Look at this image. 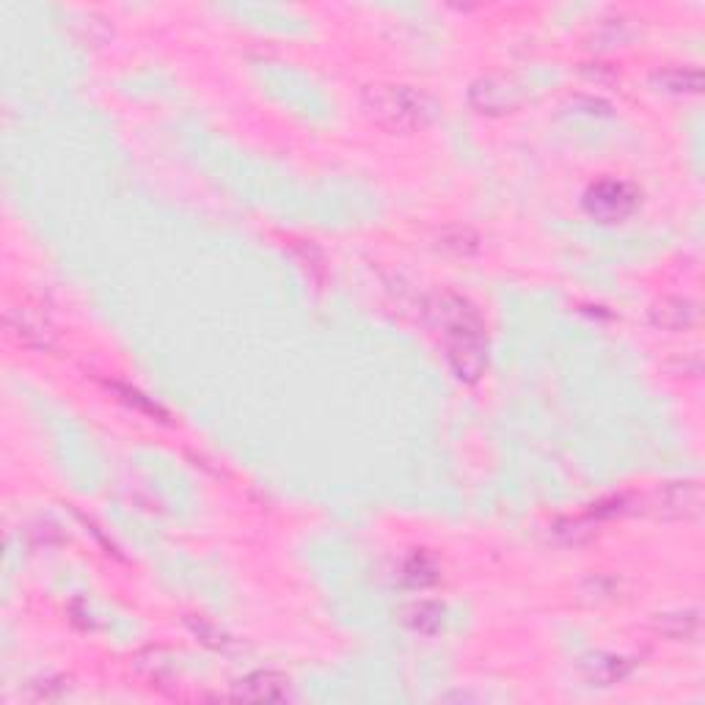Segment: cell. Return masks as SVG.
I'll use <instances>...</instances> for the list:
<instances>
[{
  "label": "cell",
  "instance_id": "cell-7",
  "mask_svg": "<svg viewBox=\"0 0 705 705\" xmlns=\"http://www.w3.org/2000/svg\"><path fill=\"white\" fill-rule=\"evenodd\" d=\"M235 697L240 700H284L287 678L279 672H254V675L235 683Z\"/></svg>",
  "mask_w": 705,
  "mask_h": 705
},
{
  "label": "cell",
  "instance_id": "cell-3",
  "mask_svg": "<svg viewBox=\"0 0 705 705\" xmlns=\"http://www.w3.org/2000/svg\"><path fill=\"white\" fill-rule=\"evenodd\" d=\"M637 191L620 180H604L590 188L587 193V210L604 221H620L637 207Z\"/></svg>",
  "mask_w": 705,
  "mask_h": 705
},
{
  "label": "cell",
  "instance_id": "cell-1",
  "mask_svg": "<svg viewBox=\"0 0 705 705\" xmlns=\"http://www.w3.org/2000/svg\"><path fill=\"white\" fill-rule=\"evenodd\" d=\"M427 312L433 317V323L444 331L447 359L455 375L466 383L480 381L485 364H488V353H485V336H482L485 325H482L477 309L469 301H463L460 295L444 292L430 301Z\"/></svg>",
  "mask_w": 705,
  "mask_h": 705
},
{
  "label": "cell",
  "instance_id": "cell-5",
  "mask_svg": "<svg viewBox=\"0 0 705 705\" xmlns=\"http://www.w3.org/2000/svg\"><path fill=\"white\" fill-rule=\"evenodd\" d=\"M650 320L664 328V331H686L700 320V309L697 303L689 298H678V295H667L661 301L653 303L650 309Z\"/></svg>",
  "mask_w": 705,
  "mask_h": 705
},
{
  "label": "cell",
  "instance_id": "cell-9",
  "mask_svg": "<svg viewBox=\"0 0 705 705\" xmlns=\"http://www.w3.org/2000/svg\"><path fill=\"white\" fill-rule=\"evenodd\" d=\"M656 631L670 639L697 637V631H700V612H697V609H686V612L659 615V620H656Z\"/></svg>",
  "mask_w": 705,
  "mask_h": 705
},
{
  "label": "cell",
  "instance_id": "cell-11",
  "mask_svg": "<svg viewBox=\"0 0 705 705\" xmlns=\"http://www.w3.org/2000/svg\"><path fill=\"white\" fill-rule=\"evenodd\" d=\"M656 83L672 94H694L703 86V75L697 69H667L656 75Z\"/></svg>",
  "mask_w": 705,
  "mask_h": 705
},
{
  "label": "cell",
  "instance_id": "cell-14",
  "mask_svg": "<svg viewBox=\"0 0 705 705\" xmlns=\"http://www.w3.org/2000/svg\"><path fill=\"white\" fill-rule=\"evenodd\" d=\"M444 246L455 248L458 254H474V251L480 248V240L471 235L469 229H458V237H455V240L444 237Z\"/></svg>",
  "mask_w": 705,
  "mask_h": 705
},
{
  "label": "cell",
  "instance_id": "cell-10",
  "mask_svg": "<svg viewBox=\"0 0 705 705\" xmlns=\"http://www.w3.org/2000/svg\"><path fill=\"white\" fill-rule=\"evenodd\" d=\"M405 626L414 628L419 634H436L441 628V620H444V609L438 604H430V601H422V604H411L405 609Z\"/></svg>",
  "mask_w": 705,
  "mask_h": 705
},
{
  "label": "cell",
  "instance_id": "cell-6",
  "mask_svg": "<svg viewBox=\"0 0 705 705\" xmlns=\"http://www.w3.org/2000/svg\"><path fill=\"white\" fill-rule=\"evenodd\" d=\"M471 105L482 113H504L515 105V89L502 78H482L471 86Z\"/></svg>",
  "mask_w": 705,
  "mask_h": 705
},
{
  "label": "cell",
  "instance_id": "cell-12",
  "mask_svg": "<svg viewBox=\"0 0 705 705\" xmlns=\"http://www.w3.org/2000/svg\"><path fill=\"white\" fill-rule=\"evenodd\" d=\"M403 579L405 584H411V587H427V584L436 582L438 571H436V565L430 562V557H425V554H414L411 560L405 562Z\"/></svg>",
  "mask_w": 705,
  "mask_h": 705
},
{
  "label": "cell",
  "instance_id": "cell-13",
  "mask_svg": "<svg viewBox=\"0 0 705 705\" xmlns=\"http://www.w3.org/2000/svg\"><path fill=\"white\" fill-rule=\"evenodd\" d=\"M628 670H631V664H628L626 659H604L598 661V667H593V672H590V681L601 683V686H609V683L620 681V678H626Z\"/></svg>",
  "mask_w": 705,
  "mask_h": 705
},
{
  "label": "cell",
  "instance_id": "cell-2",
  "mask_svg": "<svg viewBox=\"0 0 705 705\" xmlns=\"http://www.w3.org/2000/svg\"><path fill=\"white\" fill-rule=\"evenodd\" d=\"M364 108L383 130L405 135L433 119L436 102L411 86H370L364 89Z\"/></svg>",
  "mask_w": 705,
  "mask_h": 705
},
{
  "label": "cell",
  "instance_id": "cell-4",
  "mask_svg": "<svg viewBox=\"0 0 705 705\" xmlns=\"http://www.w3.org/2000/svg\"><path fill=\"white\" fill-rule=\"evenodd\" d=\"M6 328H9V334L20 345L34 347V350H47V347L53 345V339H56V331H53L50 320H47L45 314L31 309V306H14V309H9Z\"/></svg>",
  "mask_w": 705,
  "mask_h": 705
},
{
  "label": "cell",
  "instance_id": "cell-8",
  "mask_svg": "<svg viewBox=\"0 0 705 705\" xmlns=\"http://www.w3.org/2000/svg\"><path fill=\"white\" fill-rule=\"evenodd\" d=\"M659 513L667 518H686V515L697 513L700 504V491L692 482H675L667 485L664 491H659Z\"/></svg>",
  "mask_w": 705,
  "mask_h": 705
}]
</instances>
